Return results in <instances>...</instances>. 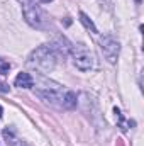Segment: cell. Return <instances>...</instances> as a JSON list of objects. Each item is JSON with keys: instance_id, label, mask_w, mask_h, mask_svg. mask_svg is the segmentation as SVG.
<instances>
[{"instance_id": "7c38bea8", "label": "cell", "mask_w": 144, "mask_h": 146, "mask_svg": "<svg viewBox=\"0 0 144 146\" xmlns=\"http://www.w3.org/2000/svg\"><path fill=\"white\" fill-rule=\"evenodd\" d=\"M19 2H22V3H27V2H34V0H19Z\"/></svg>"}, {"instance_id": "9c48e42d", "label": "cell", "mask_w": 144, "mask_h": 146, "mask_svg": "<svg viewBox=\"0 0 144 146\" xmlns=\"http://www.w3.org/2000/svg\"><path fill=\"white\" fill-rule=\"evenodd\" d=\"M9 70H10V63L0 58V75H7Z\"/></svg>"}, {"instance_id": "8fae6325", "label": "cell", "mask_w": 144, "mask_h": 146, "mask_svg": "<svg viewBox=\"0 0 144 146\" xmlns=\"http://www.w3.org/2000/svg\"><path fill=\"white\" fill-rule=\"evenodd\" d=\"M41 3H49V2H53V0H39Z\"/></svg>"}, {"instance_id": "52a82bcc", "label": "cell", "mask_w": 144, "mask_h": 146, "mask_svg": "<svg viewBox=\"0 0 144 146\" xmlns=\"http://www.w3.org/2000/svg\"><path fill=\"white\" fill-rule=\"evenodd\" d=\"M3 136H5L7 145H9V146H24V145H22V141H19V139L14 136V133H12L10 129H5V131H3Z\"/></svg>"}, {"instance_id": "3957f363", "label": "cell", "mask_w": 144, "mask_h": 146, "mask_svg": "<svg viewBox=\"0 0 144 146\" xmlns=\"http://www.w3.org/2000/svg\"><path fill=\"white\" fill-rule=\"evenodd\" d=\"M22 12H24V17L27 21L29 26L36 27V29H48L51 21H49V15L42 10L41 5H37L36 2H27L24 3L22 7Z\"/></svg>"}, {"instance_id": "30bf717a", "label": "cell", "mask_w": 144, "mask_h": 146, "mask_svg": "<svg viewBox=\"0 0 144 146\" xmlns=\"http://www.w3.org/2000/svg\"><path fill=\"white\" fill-rule=\"evenodd\" d=\"M0 92H9V85L0 82Z\"/></svg>"}, {"instance_id": "277c9868", "label": "cell", "mask_w": 144, "mask_h": 146, "mask_svg": "<svg viewBox=\"0 0 144 146\" xmlns=\"http://www.w3.org/2000/svg\"><path fill=\"white\" fill-rule=\"evenodd\" d=\"M75 66L81 72H88L93 66V54L85 44H75L71 48Z\"/></svg>"}, {"instance_id": "ba28073f", "label": "cell", "mask_w": 144, "mask_h": 146, "mask_svg": "<svg viewBox=\"0 0 144 146\" xmlns=\"http://www.w3.org/2000/svg\"><path fill=\"white\" fill-rule=\"evenodd\" d=\"M80 21L83 22V26H85L87 29H92V33H98V31H97V27H95V24L92 22V19H90L85 12H80Z\"/></svg>"}, {"instance_id": "7a4b0ae2", "label": "cell", "mask_w": 144, "mask_h": 146, "mask_svg": "<svg viewBox=\"0 0 144 146\" xmlns=\"http://www.w3.org/2000/svg\"><path fill=\"white\" fill-rule=\"evenodd\" d=\"M36 94L39 97H42L44 100L56 104L59 107H65V109H73L76 106V95L70 90H59V88L49 90V87H48V90H37Z\"/></svg>"}, {"instance_id": "6da1fadb", "label": "cell", "mask_w": 144, "mask_h": 146, "mask_svg": "<svg viewBox=\"0 0 144 146\" xmlns=\"http://www.w3.org/2000/svg\"><path fill=\"white\" fill-rule=\"evenodd\" d=\"M29 65L44 73H49L56 66V54L49 46H39L29 56Z\"/></svg>"}, {"instance_id": "4fadbf2b", "label": "cell", "mask_w": 144, "mask_h": 146, "mask_svg": "<svg viewBox=\"0 0 144 146\" xmlns=\"http://www.w3.org/2000/svg\"><path fill=\"white\" fill-rule=\"evenodd\" d=\"M2 112H3V109H2V106H0V117H2Z\"/></svg>"}, {"instance_id": "8992f818", "label": "cell", "mask_w": 144, "mask_h": 146, "mask_svg": "<svg viewBox=\"0 0 144 146\" xmlns=\"http://www.w3.org/2000/svg\"><path fill=\"white\" fill-rule=\"evenodd\" d=\"M15 87L19 88H32L34 87V78L29 73H19L15 78Z\"/></svg>"}, {"instance_id": "5b68a950", "label": "cell", "mask_w": 144, "mask_h": 146, "mask_svg": "<svg viewBox=\"0 0 144 146\" xmlns=\"http://www.w3.org/2000/svg\"><path fill=\"white\" fill-rule=\"evenodd\" d=\"M100 48H102V53H104V56H105V60L108 63H115L117 61L119 51H120V44L114 36L107 34V36L102 37L100 39Z\"/></svg>"}, {"instance_id": "5bb4252c", "label": "cell", "mask_w": 144, "mask_h": 146, "mask_svg": "<svg viewBox=\"0 0 144 146\" xmlns=\"http://www.w3.org/2000/svg\"><path fill=\"white\" fill-rule=\"evenodd\" d=\"M136 2H141V0H136Z\"/></svg>"}]
</instances>
